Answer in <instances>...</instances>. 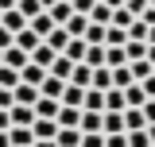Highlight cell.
Wrapping results in <instances>:
<instances>
[{
  "instance_id": "25",
  "label": "cell",
  "mask_w": 155,
  "mask_h": 147,
  "mask_svg": "<svg viewBox=\"0 0 155 147\" xmlns=\"http://www.w3.org/2000/svg\"><path fill=\"white\" fill-rule=\"evenodd\" d=\"M81 62H85V66H105V43H89Z\"/></svg>"
},
{
  "instance_id": "32",
  "label": "cell",
  "mask_w": 155,
  "mask_h": 147,
  "mask_svg": "<svg viewBox=\"0 0 155 147\" xmlns=\"http://www.w3.org/2000/svg\"><path fill=\"white\" fill-rule=\"evenodd\" d=\"M113 85H116V89H128V85H132V70H128V62H124V66H113Z\"/></svg>"
},
{
  "instance_id": "41",
  "label": "cell",
  "mask_w": 155,
  "mask_h": 147,
  "mask_svg": "<svg viewBox=\"0 0 155 147\" xmlns=\"http://www.w3.org/2000/svg\"><path fill=\"white\" fill-rule=\"evenodd\" d=\"M128 39H143V43H147V23H143V19H132V23H128Z\"/></svg>"
},
{
  "instance_id": "21",
  "label": "cell",
  "mask_w": 155,
  "mask_h": 147,
  "mask_svg": "<svg viewBox=\"0 0 155 147\" xmlns=\"http://www.w3.org/2000/svg\"><path fill=\"white\" fill-rule=\"evenodd\" d=\"M8 139H12V147H31L35 143V132L31 128H8Z\"/></svg>"
},
{
  "instance_id": "48",
  "label": "cell",
  "mask_w": 155,
  "mask_h": 147,
  "mask_svg": "<svg viewBox=\"0 0 155 147\" xmlns=\"http://www.w3.org/2000/svg\"><path fill=\"white\" fill-rule=\"evenodd\" d=\"M140 85H143V93H147V97H155V70L147 74V77H143V81H140Z\"/></svg>"
},
{
  "instance_id": "44",
  "label": "cell",
  "mask_w": 155,
  "mask_h": 147,
  "mask_svg": "<svg viewBox=\"0 0 155 147\" xmlns=\"http://www.w3.org/2000/svg\"><path fill=\"white\" fill-rule=\"evenodd\" d=\"M140 109H143V120H147V124H155V97H147Z\"/></svg>"
},
{
  "instance_id": "30",
  "label": "cell",
  "mask_w": 155,
  "mask_h": 147,
  "mask_svg": "<svg viewBox=\"0 0 155 147\" xmlns=\"http://www.w3.org/2000/svg\"><path fill=\"white\" fill-rule=\"evenodd\" d=\"M124 43H128V31L109 23V27H105V47H124Z\"/></svg>"
},
{
  "instance_id": "1",
  "label": "cell",
  "mask_w": 155,
  "mask_h": 147,
  "mask_svg": "<svg viewBox=\"0 0 155 147\" xmlns=\"http://www.w3.org/2000/svg\"><path fill=\"white\" fill-rule=\"evenodd\" d=\"M8 120H12V128H31L35 124V105H12L8 109Z\"/></svg>"
},
{
  "instance_id": "31",
  "label": "cell",
  "mask_w": 155,
  "mask_h": 147,
  "mask_svg": "<svg viewBox=\"0 0 155 147\" xmlns=\"http://www.w3.org/2000/svg\"><path fill=\"white\" fill-rule=\"evenodd\" d=\"M43 43H47V47H54L58 54H62V51H66V43H70V35H66V27H54V31L43 39Z\"/></svg>"
},
{
  "instance_id": "29",
  "label": "cell",
  "mask_w": 155,
  "mask_h": 147,
  "mask_svg": "<svg viewBox=\"0 0 155 147\" xmlns=\"http://www.w3.org/2000/svg\"><path fill=\"white\" fill-rule=\"evenodd\" d=\"M136 128H147L143 109H124V132H136Z\"/></svg>"
},
{
  "instance_id": "49",
  "label": "cell",
  "mask_w": 155,
  "mask_h": 147,
  "mask_svg": "<svg viewBox=\"0 0 155 147\" xmlns=\"http://www.w3.org/2000/svg\"><path fill=\"white\" fill-rule=\"evenodd\" d=\"M124 4H128V12H132V16H140V12L147 8V0H124Z\"/></svg>"
},
{
  "instance_id": "18",
  "label": "cell",
  "mask_w": 155,
  "mask_h": 147,
  "mask_svg": "<svg viewBox=\"0 0 155 147\" xmlns=\"http://www.w3.org/2000/svg\"><path fill=\"white\" fill-rule=\"evenodd\" d=\"M12 97H16L19 105H35V101H39V89H35V85H27V81H19L16 89H12Z\"/></svg>"
},
{
  "instance_id": "46",
  "label": "cell",
  "mask_w": 155,
  "mask_h": 147,
  "mask_svg": "<svg viewBox=\"0 0 155 147\" xmlns=\"http://www.w3.org/2000/svg\"><path fill=\"white\" fill-rule=\"evenodd\" d=\"M70 4H74V12H81V16H89V8H93L97 0H70Z\"/></svg>"
},
{
  "instance_id": "33",
  "label": "cell",
  "mask_w": 155,
  "mask_h": 147,
  "mask_svg": "<svg viewBox=\"0 0 155 147\" xmlns=\"http://www.w3.org/2000/svg\"><path fill=\"white\" fill-rule=\"evenodd\" d=\"M132 12H128V4H120V8H113V19H109V23H113V27H124V31H128V23H132Z\"/></svg>"
},
{
  "instance_id": "13",
  "label": "cell",
  "mask_w": 155,
  "mask_h": 147,
  "mask_svg": "<svg viewBox=\"0 0 155 147\" xmlns=\"http://www.w3.org/2000/svg\"><path fill=\"white\" fill-rule=\"evenodd\" d=\"M81 101H85V89H81V85H70V81H66V89H62V101H58V105L81 109Z\"/></svg>"
},
{
  "instance_id": "23",
  "label": "cell",
  "mask_w": 155,
  "mask_h": 147,
  "mask_svg": "<svg viewBox=\"0 0 155 147\" xmlns=\"http://www.w3.org/2000/svg\"><path fill=\"white\" fill-rule=\"evenodd\" d=\"M66 27V35H85V27H89V16H81V12H74V16L62 23Z\"/></svg>"
},
{
  "instance_id": "40",
  "label": "cell",
  "mask_w": 155,
  "mask_h": 147,
  "mask_svg": "<svg viewBox=\"0 0 155 147\" xmlns=\"http://www.w3.org/2000/svg\"><path fill=\"white\" fill-rule=\"evenodd\" d=\"M16 8L19 12H23V16L31 19V16H39V12H43V4H39V0H16Z\"/></svg>"
},
{
  "instance_id": "51",
  "label": "cell",
  "mask_w": 155,
  "mask_h": 147,
  "mask_svg": "<svg viewBox=\"0 0 155 147\" xmlns=\"http://www.w3.org/2000/svg\"><path fill=\"white\" fill-rule=\"evenodd\" d=\"M31 147H58V143H54V139H35Z\"/></svg>"
},
{
  "instance_id": "3",
  "label": "cell",
  "mask_w": 155,
  "mask_h": 147,
  "mask_svg": "<svg viewBox=\"0 0 155 147\" xmlns=\"http://www.w3.org/2000/svg\"><path fill=\"white\" fill-rule=\"evenodd\" d=\"M0 27H8V31H12V35H19V31H23V27H27V16H23V12H19V8H8V12H4V16H0Z\"/></svg>"
},
{
  "instance_id": "2",
  "label": "cell",
  "mask_w": 155,
  "mask_h": 147,
  "mask_svg": "<svg viewBox=\"0 0 155 147\" xmlns=\"http://www.w3.org/2000/svg\"><path fill=\"white\" fill-rule=\"evenodd\" d=\"M27 27H31L39 39H47V35H51V31L58 27V23L51 19V12H39V16H31V19H27Z\"/></svg>"
},
{
  "instance_id": "52",
  "label": "cell",
  "mask_w": 155,
  "mask_h": 147,
  "mask_svg": "<svg viewBox=\"0 0 155 147\" xmlns=\"http://www.w3.org/2000/svg\"><path fill=\"white\" fill-rule=\"evenodd\" d=\"M0 147H12V139H8V128L0 132Z\"/></svg>"
},
{
  "instance_id": "14",
  "label": "cell",
  "mask_w": 155,
  "mask_h": 147,
  "mask_svg": "<svg viewBox=\"0 0 155 147\" xmlns=\"http://www.w3.org/2000/svg\"><path fill=\"white\" fill-rule=\"evenodd\" d=\"M35 116H43V120H54V116H58V101L39 93V101H35Z\"/></svg>"
},
{
  "instance_id": "4",
  "label": "cell",
  "mask_w": 155,
  "mask_h": 147,
  "mask_svg": "<svg viewBox=\"0 0 155 147\" xmlns=\"http://www.w3.org/2000/svg\"><path fill=\"white\" fill-rule=\"evenodd\" d=\"M58 128H81V109H70V105H58Z\"/></svg>"
},
{
  "instance_id": "55",
  "label": "cell",
  "mask_w": 155,
  "mask_h": 147,
  "mask_svg": "<svg viewBox=\"0 0 155 147\" xmlns=\"http://www.w3.org/2000/svg\"><path fill=\"white\" fill-rule=\"evenodd\" d=\"M147 139H151V147H155V124H147Z\"/></svg>"
},
{
  "instance_id": "5",
  "label": "cell",
  "mask_w": 155,
  "mask_h": 147,
  "mask_svg": "<svg viewBox=\"0 0 155 147\" xmlns=\"http://www.w3.org/2000/svg\"><path fill=\"white\" fill-rule=\"evenodd\" d=\"M27 62H31V54H27V51H19L16 43H12V47L4 51V62H0V66H12V70H23Z\"/></svg>"
},
{
  "instance_id": "17",
  "label": "cell",
  "mask_w": 155,
  "mask_h": 147,
  "mask_svg": "<svg viewBox=\"0 0 155 147\" xmlns=\"http://www.w3.org/2000/svg\"><path fill=\"white\" fill-rule=\"evenodd\" d=\"M47 12H51V19H54L58 27H62L66 19L74 16V4H70V0H58V4H51V8H47Z\"/></svg>"
},
{
  "instance_id": "8",
  "label": "cell",
  "mask_w": 155,
  "mask_h": 147,
  "mask_svg": "<svg viewBox=\"0 0 155 147\" xmlns=\"http://www.w3.org/2000/svg\"><path fill=\"white\" fill-rule=\"evenodd\" d=\"M54 58H58V51H54V47H47V43H39L35 51H31V62L43 66V70H51V62H54Z\"/></svg>"
},
{
  "instance_id": "54",
  "label": "cell",
  "mask_w": 155,
  "mask_h": 147,
  "mask_svg": "<svg viewBox=\"0 0 155 147\" xmlns=\"http://www.w3.org/2000/svg\"><path fill=\"white\" fill-rule=\"evenodd\" d=\"M8 8H16V0H0V12H8Z\"/></svg>"
},
{
  "instance_id": "37",
  "label": "cell",
  "mask_w": 155,
  "mask_h": 147,
  "mask_svg": "<svg viewBox=\"0 0 155 147\" xmlns=\"http://www.w3.org/2000/svg\"><path fill=\"white\" fill-rule=\"evenodd\" d=\"M0 85H4V89H16V85H19V70H12V66H0Z\"/></svg>"
},
{
  "instance_id": "56",
  "label": "cell",
  "mask_w": 155,
  "mask_h": 147,
  "mask_svg": "<svg viewBox=\"0 0 155 147\" xmlns=\"http://www.w3.org/2000/svg\"><path fill=\"white\" fill-rule=\"evenodd\" d=\"M39 4H43V12H47V8H51V4H58V0H39Z\"/></svg>"
},
{
  "instance_id": "35",
  "label": "cell",
  "mask_w": 155,
  "mask_h": 147,
  "mask_svg": "<svg viewBox=\"0 0 155 147\" xmlns=\"http://www.w3.org/2000/svg\"><path fill=\"white\" fill-rule=\"evenodd\" d=\"M128 70H132V81H143V77H147L155 66L147 62V58H140V62H128Z\"/></svg>"
},
{
  "instance_id": "36",
  "label": "cell",
  "mask_w": 155,
  "mask_h": 147,
  "mask_svg": "<svg viewBox=\"0 0 155 147\" xmlns=\"http://www.w3.org/2000/svg\"><path fill=\"white\" fill-rule=\"evenodd\" d=\"M101 116L105 112H85L81 109V132H101Z\"/></svg>"
},
{
  "instance_id": "20",
  "label": "cell",
  "mask_w": 155,
  "mask_h": 147,
  "mask_svg": "<svg viewBox=\"0 0 155 147\" xmlns=\"http://www.w3.org/2000/svg\"><path fill=\"white\" fill-rule=\"evenodd\" d=\"M81 109H85V112H105V93H101V89H85Z\"/></svg>"
},
{
  "instance_id": "58",
  "label": "cell",
  "mask_w": 155,
  "mask_h": 147,
  "mask_svg": "<svg viewBox=\"0 0 155 147\" xmlns=\"http://www.w3.org/2000/svg\"><path fill=\"white\" fill-rule=\"evenodd\" d=\"M0 62H4V51H0Z\"/></svg>"
},
{
  "instance_id": "39",
  "label": "cell",
  "mask_w": 155,
  "mask_h": 147,
  "mask_svg": "<svg viewBox=\"0 0 155 147\" xmlns=\"http://www.w3.org/2000/svg\"><path fill=\"white\" fill-rule=\"evenodd\" d=\"M128 147H151V139H147V128L128 132Z\"/></svg>"
},
{
  "instance_id": "24",
  "label": "cell",
  "mask_w": 155,
  "mask_h": 147,
  "mask_svg": "<svg viewBox=\"0 0 155 147\" xmlns=\"http://www.w3.org/2000/svg\"><path fill=\"white\" fill-rule=\"evenodd\" d=\"M124 54H128V62L147 58V43H143V39H128V43H124Z\"/></svg>"
},
{
  "instance_id": "38",
  "label": "cell",
  "mask_w": 155,
  "mask_h": 147,
  "mask_svg": "<svg viewBox=\"0 0 155 147\" xmlns=\"http://www.w3.org/2000/svg\"><path fill=\"white\" fill-rule=\"evenodd\" d=\"M81 39H85V43H105V23H89Z\"/></svg>"
},
{
  "instance_id": "22",
  "label": "cell",
  "mask_w": 155,
  "mask_h": 147,
  "mask_svg": "<svg viewBox=\"0 0 155 147\" xmlns=\"http://www.w3.org/2000/svg\"><path fill=\"white\" fill-rule=\"evenodd\" d=\"M109 19H113V8H109L105 0H97L93 8H89V23H105V27H109Z\"/></svg>"
},
{
  "instance_id": "59",
  "label": "cell",
  "mask_w": 155,
  "mask_h": 147,
  "mask_svg": "<svg viewBox=\"0 0 155 147\" xmlns=\"http://www.w3.org/2000/svg\"><path fill=\"white\" fill-rule=\"evenodd\" d=\"M0 16H4V12H0Z\"/></svg>"
},
{
  "instance_id": "28",
  "label": "cell",
  "mask_w": 155,
  "mask_h": 147,
  "mask_svg": "<svg viewBox=\"0 0 155 147\" xmlns=\"http://www.w3.org/2000/svg\"><path fill=\"white\" fill-rule=\"evenodd\" d=\"M124 101H128V109H140V105L147 101V93H143V85H140V81H132V85L124 89Z\"/></svg>"
},
{
  "instance_id": "53",
  "label": "cell",
  "mask_w": 155,
  "mask_h": 147,
  "mask_svg": "<svg viewBox=\"0 0 155 147\" xmlns=\"http://www.w3.org/2000/svg\"><path fill=\"white\" fill-rule=\"evenodd\" d=\"M147 62L155 66V43H147Z\"/></svg>"
},
{
  "instance_id": "45",
  "label": "cell",
  "mask_w": 155,
  "mask_h": 147,
  "mask_svg": "<svg viewBox=\"0 0 155 147\" xmlns=\"http://www.w3.org/2000/svg\"><path fill=\"white\" fill-rule=\"evenodd\" d=\"M12 105H16V97H12V89H4V85H0V109H12Z\"/></svg>"
},
{
  "instance_id": "7",
  "label": "cell",
  "mask_w": 155,
  "mask_h": 147,
  "mask_svg": "<svg viewBox=\"0 0 155 147\" xmlns=\"http://www.w3.org/2000/svg\"><path fill=\"white\" fill-rule=\"evenodd\" d=\"M19 81H27V85H43V81H47V70H43V66H35V62H27V66H23V70H19Z\"/></svg>"
},
{
  "instance_id": "57",
  "label": "cell",
  "mask_w": 155,
  "mask_h": 147,
  "mask_svg": "<svg viewBox=\"0 0 155 147\" xmlns=\"http://www.w3.org/2000/svg\"><path fill=\"white\" fill-rule=\"evenodd\" d=\"M105 4H109V8H120V4H124V0H105Z\"/></svg>"
},
{
  "instance_id": "47",
  "label": "cell",
  "mask_w": 155,
  "mask_h": 147,
  "mask_svg": "<svg viewBox=\"0 0 155 147\" xmlns=\"http://www.w3.org/2000/svg\"><path fill=\"white\" fill-rule=\"evenodd\" d=\"M12 43H16V35H12V31H8V27H0V51H8V47H12Z\"/></svg>"
},
{
  "instance_id": "26",
  "label": "cell",
  "mask_w": 155,
  "mask_h": 147,
  "mask_svg": "<svg viewBox=\"0 0 155 147\" xmlns=\"http://www.w3.org/2000/svg\"><path fill=\"white\" fill-rule=\"evenodd\" d=\"M101 132L109 136V132H124V112H105L101 116Z\"/></svg>"
},
{
  "instance_id": "9",
  "label": "cell",
  "mask_w": 155,
  "mask_h": 147,
  "mask_svg": "<svg viewBox=\"0 0 155 147\" xmlns=\"http://www.w3.org/2000/svg\"><path fill=\"white\" fill-rule=\"evenodd\" d=\"M128 109V101H124V89H105V112H124Z\"/></svg>"
},
{
  "instance_id": "42",
  "label": "cell",
  "mask_w": 155,
  "mask_h": 147,
  "mask_svg": "<svg viewBox=\"0 0 155 147\" xmlns=\"http://www.w3.org/2000/svg\"><path fill=\"white\" fill-rule=\"evenodd\" d=\"M81 147H105V132H81Z\"/></svg>"
},
{
  "instance_id": "10",
  "label": "cell",
  "mask_w": 155,
  "mask_h": 147,
  "mask_svg": "<svg viewBox=\"0 0 155 147\" xmlns=\"http://www.w3.org/2000/svg\"><path fill=\"white\" fill-rule=\"evenodd\" d=\"M31 132H35V139H54V136H58V120H43V116H35Z\"/></svg>"
},
{
  "instance_id": "27",
  "label": "cell",
  "mask_w": 155,
  "mask_h": 147,
  "mask_svg": "<svg viewBox=\"0 0 155 147\" xmlns=\"http://www.w3.org/2000/svg\"><path fill=\"white\" fill-rule=\"evenodd\" d=\"M39 43H43V39H39L35 31H31V27H23V31H19V35H16V47H19V51H27V54L35 51Z\"/></svg>"
},
{
  "instance_id": "12",
  "label": "cell",
  "mask_w": 155,
  "mask_h": 147,
  "mask_svg": "<svg viewBox=\"0 0 155 147\" xmlns=\"http://www.w3.org/2000/svg\"><path fill=\"white\" fill-rule=\"evenodd\" d=\"M62 89H66V81H62V77H54V74H47V81L39 85V93H43V97H54V101H62Z\"/></svg>"
},
{
  "instance_id": "6",
  "label": "cell",
  "mask_w": 155,
  "mask_h": 147,
  "mask_svg": "<svg viewBox=\"0 0 155 147\" xmlns=\"http://www.w3.org/2000/svg\"><path fill=\"white\" fill-rule=\"evenodd\" d=\"M70 85H81V89H89V85H93V66H85V62H74Z\"/></svg>"
},
{
  "instance_id": "11",
  "label": "cell",
  "mask_w": 155,
  "mask_h": 147,
  "mask_svg": "<svg viewBox=\"0 0 155 147\" xmlns=\"http://www.w3.org/2000/svg\"><path fill=\"white\" fill-rule=\"evenodd\" d=\"M89 89H113V66H93V85Z\"/></svg>"
},
{
  "instance_id": "50",
  "label": "cell",
  "mask_w": 155,
  "mask_h": 147,
  "mask_svg": "<svg viewBox=\"0 0 155 147\" xmlns=\"http://www.w3.org/2000/svg\"><path fill=\"white\" fill-rule=\"evenodd\" d=\"M4 128H12V120H8V109H0V132Z\"/></svg>"
},
{
  "instance_id": "19",
  "label": "cell",
  "mask_w": 155,
  "mask_h": 147,
  "mask_svg": "<svg viewBox=\"0 0 155 147\" xmlns=\"http://www.w3.org/2000/svg\"><path fill=\"white\" fill-rule=\"evenodd\" d=\"M47 74H54V77H62V81H70V74H74V62H70L66 54H58L54 62H51V70H47Z\"/></svg>"
},
{
  "instance_id": "34",
  "label": "cell",
  "mask_w": 155,
  "mask_h": 147,
  "mask_svg": "<svg viewBox=\"0 0 155 147\" xmlns=\"http://www.w3.org/2000/svg\"><path fill=\"white\" fill-rule=\"evenodd\" d=\"M128 54H124V47H105V66H124Z\"/></svg>"
},
{
  "instance_id": "15",
  "label": "cell",
  "mask_w": 155,
  "mask_h": 147,
  "mask_svg": "<svg viewBox=\"0 0 155 147\" xmlns=\"http://www.w3.org/2000/svg\"><path fill=\"white\" fill-rule=\"evenodd\" d=\"M85 47H89V43H85L81 35H70V43H66V51H62V54L70 58V62H81V58H85Z\"/></svg>"
},
{
  "instance_id": "43",
  "label": "cell",
  "mask_w": 155,
  "mask_h": 147,
  "mask_svg": "<svg viewBox=\"0 0 155 147\" xmlns=\"http://www.w3.org/2000/svg\"><path fill=\"white\" fill-rule=\"evenodd\" d=\"M105 147H128V132H109L105 136Z\"/></svg>"
},
{
  "instance_id": "16",
  "label": "cell",
  "mask_w": 155,
  "mask_h": 147,
  "mask_svg": "<svg viewBox=\"0 0 155 147\" xmlns=\"http://www.w3.org/2000/svg\"><path fill=\"white\" fill-rule=\"evenodd\" d=\"M54 143L58 147H81V128H58Z\"/></svg>"
}]
</instances>
